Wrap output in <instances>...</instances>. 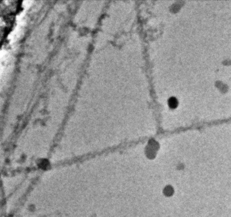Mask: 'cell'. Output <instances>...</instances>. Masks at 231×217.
Segmentation results:
<instances>
[{"mask_svg":"<svg viewBox=\"0 0 231 217\" xmlns=\"http://www.w3.org/2000/svg\"><path fill=\"white\" fill-rule=\"evenodd\" d=\"M164 194L166 195V196H171V195L173 194V189L170 186H168L164 189Z\"/></svg>","mask_w":231,"mask_h":217,"instance_id":"obj_1","label":"cell"},{"mask_svg":"<svg viewBox=\"0 0 231 217\" xmlns=\"http://www.w3.org/2000/svg\"><path fill=\"white\" fill-rule=\"evenodd\" d=\"M169 105L171 107H176L177 106V101L174 98H172L169 101Z\"/></svg>","mask_w":231,"mask_h":217,"instance_id":"obj_2","label":"cell"}]
</instances>
